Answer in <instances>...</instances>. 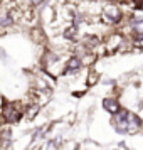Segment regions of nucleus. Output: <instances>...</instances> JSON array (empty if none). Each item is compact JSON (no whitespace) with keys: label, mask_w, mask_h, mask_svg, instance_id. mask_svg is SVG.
<instances>
[{"label":"nucleus","mask_w":143,"mask_h":150,"mask_svg":"<svg viewBox=\"0 0 143 150\" xmlns=\"http://www.w3.org/2000/svg\"><path fill=\"white\" fill-rule=\"evenodd\" d=\"M14 142L12 138V130L10 128H2L0 130V147L5 150V149H10V145Z\"/></svg>","instance_id":"39448f33"},{"label":"nucleus","mask_w":143,"mask_h":150,"mask_svg":"<svg viewBox=\"0 0 143 150\" xmlns=\"http://www.w3.org/2000/svg\"><path fill=\"white\" fill-rule=\"evenodd\" d=\"M81 66H82L81 57H79V56H74V57H71L68 61V66L64 69V73H66V74H74V73H77V71L81 69Z\"/></svg>","instance_id":"423d86ee"},{"label":"nucleus","mask_w":143,"mask_h":150,"mask_svg":"<svg viewBox=\"0 0 143 150\" xmlns=\"http://www.w3.org/2000/svg\"><path fill=\"white\" fill-rule=\"evenodd\" d=\"M59 147V140L57 138H52V140H49L47 145H46V150H57Z\"/></svg>","instance_id":"ddd939ff"},{"label":"nucleus","mask_w":143,"mask_h":150,"mask_svg":"<svg viewBox=\"0 0 143 150\" xmlns=\"http://www.w3.org/2000/svg\"><path fill=\"white\" fill-rule=\"evenodd\" d=\"M121 19V12H120V8L113 5V4H109V5H104L103 8V21L108 22V24H116V22H120Z\"/></svg>","instance_id":"7ed1b4c3"},{"label":"nucleus","mask_w":143,"mask_h":150,"mask_svg":"<svg viewBox=\"0 0 143 150\" xmlns=\"http://www.w3.org/2000/svg\"><path fill=\"white\" fill-rule=\"evenodd\" d=\"M103 108H104V111H108L109 115L113 116L121 110V106H120V101L116 98H104L103 100Z\"/></svg>","instance_id":"20e7f679"},{"label":"nucleus","mask_w":143,"mask_h":150,"mask_svg":"<svg viewBox=\"0 0 143 150\" xmlns=\"http://www.w3.org/2000/svg\"><path fill=\"white\" fill-rule=\"evenodd\" d=\"M76 35H77V27H76V25L68 27V29H66V32H64V37H66V39H71V41L74 39Z\"/></svg>","instance_id":"1a4fd4ad"},{"label":"nucleus","mask_w":143,"mask_h":150,"mask_svg":"<svg viewBox=\"0 0 143 150\" xmlns=\"http://www.w3.org/2000/svg\"><path fill=\"white\" fill-rule=\"evenodd\" d=\"M121 44H123V35L121 34H111L108 37V41H106V46H108V49H111V51L118 49Z\"/></svg>","instance_id":"0eeeda50"},{"label":"nucleus","mask_w":143,"mask_h":150,"mask_svg":"<svg viewBox=\"0 0 143 150\" xmlns=\"http://www.w3.org/2000/svg\"><path fill=\"white\" fill-rule=\"evenodd\" d=\"M131 22H133V24H143V10H142V8H138L135 14H133Z\"/></svg>","instance_id":"f8f14e48"},{"label":"nucleus","mask_w":143,"mask_h":150,"mask_svg":"<svg viewBox=\"0 0 143 150\" xmlns=\"http://www.w3.org/2000/svg\"><path fill=\"white\" fill-rule=\"evenodd\" d=\"M12 22H14V17H12V14H10V12H7V14H2V15H0V25H2V27L12 25Z\"/></svg>","instance_id":"6e6552de"},{"label":"nucleus","mask_w":143,"mask_h":150,"mask_svg":"<svg viewBox=\"0 0 143 150\" xmlns=\"http://www.w3.org/2000/svg\"><path fill=\"white\" fill-rule=\"evenodd\" d=\"M111 125H113L116 133H120V135H131V133H136V132L142 130L143 122L138 115L121 108L116 115H113Z\"/></svg>","instance_id":"f257e3e1"},{"label":"nucleus","mask_w":143,"mask_h":150,"mask_svg":"<svg viewBox=\"0 0 143 150\" xmlns=\"http://www.w3.org/2000/svg\"><path fill=\"white\" fill-rule=\"evenodd\" d=\"M0 113H2L4 122H7V123H17L22 116V111H20V108H19V105H17V103H12V101L2 103Z\"/></svg>","instance_id":"f03ea898"},{"label":"nucleus","mask_w":143,"mask_h":150,"mask_svg":"<svg viewBox=\"0 0 143 150\" xmlns=\"http://www.w3.org/2000/svg\"><path fill=\"white\" fill-rule=\"evenodd\" d=\"M98 79H99V74H98L96 71L88 73V86H94L96 83H98Z\"/></svg>","instance_id":"9b49d317"},{"label":"nucleus","mask_w":143,"mask_h":150,"mask_svg":"<svg viewBox=\"0 0 143 150\" xmlns=\"http://www.w3.org/2000/svg\"><path fill=\"white\" fill-rule=\"evenodd\" d=\"M42 2H44V0H30V4H32L34 7H37V5H41Z\"/></svg>","instance_id":"4468645a"},{"label":"nucleus","mask_w":143,"mask_h":150,"mask_svg":"<svg viewBox=\"0 0 143 150\" xmlns=\"http://www.w3.org/2000/svg\"><path fill=\"white\" fill-rule=\"evenodd\" d=\"M37 111H39V105H32V106H29V108H27V111H25V116H27L29 120H32V118H35Z\"/></svg>","instance_id":"9d476101"},{"label":"nucleus","mask_w":143,"mask_h":150,"mask_svg":"<svg viewBox=\"0 0 143 150\" xmlns=\"http://www.w3.org/2000/svg\"><path fill=\"white\" fill-rule=\"evenodd\" d=\"M88 2H94V0H88Z\"/></svg>","instance_id":"2eb2a0df"}]
</instances>
